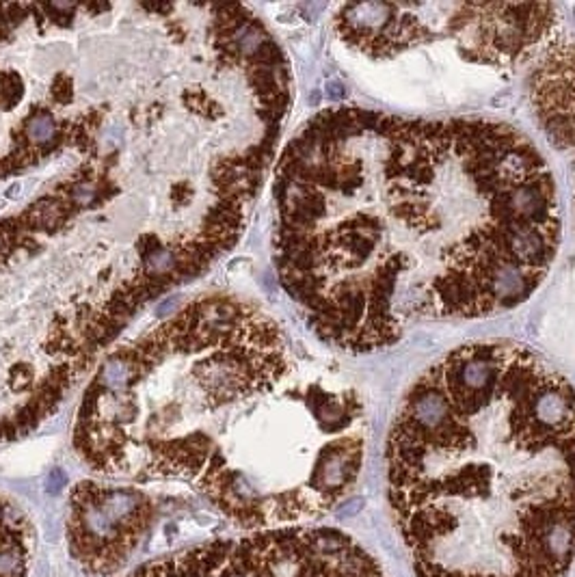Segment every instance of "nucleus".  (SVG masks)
I'll use <instances>...</instances> for the list:
<instances>
[{"label": "nucleus", "mask_w": 575, "mask_h": 577, "mask_svg": "<svg viewBox=\"0 0 575 577\" xmlns=\"http://www.w3.org/2000/svg\"><path fill=\"white\" fill-rule=\"evenodd\" d=\"M275 199L283 290L322 342L355 355L418 322L519 307L562 240L550 162L486 117L320 110L288 143Z\"/></svg>", "instance_id": "nucleus-1"}, {"label": "nucleus", "mask_w": 575, "mask_h": 577, "mask_svg": "<svg viewBox=\"0 0 575 577\" xmlns=\"http://www.w3.org/2000/svg\"><path fill=\"white\" fill-rule=\"evenodd\" d=\"M385 482L416 577H567L575 387L517 342L450 350L400 400Z\"/></svg>", "instance_id": "nucleus-2"}, {"label": "nucleus", "mask_w": 575, "mask_h": 577, "mask_svg": "<svg viewBox=\"0 0 575 577\" xmlns=\"http://www.w3.org/2000/svg\"><path fill=\"white\" fill-rule=\"evenodd\" d=\"M334 24L344 44L368 59H394L448 39L467 61L506 67L554 37L560 11L545 3H355L342 5Z\"/></svg>", "instance_id": "nucleus-3"}, {"label": "nucleus", "mask_w": 575, "mask_h": 577, "mask_svg": "<svg viewBox=\"0 0 575 577\" xmlns=\"http://www.w3.org/2000/svg\"><path fill=\"white\" fill-rule=\"evenodd\" d=\"M128 577H387L346 532L295 525L212 541L147 562Z\"/></svg>", "instance_id": "nucleus-4"}, {"label": "nucleus", "mask_w": 575, "mask_h": 577, "mask_svg": "<svg viewBox=\"0 0 575 577\" xmlns=\"http://www.w3.org/2000/svg\"><path fill=\"white\" fill-rule=\"evenodd\" d=\"M154 523V504L139 491L80 482L69 496L67 547L82 571L108 577L126 564Z\"/></svg>", "instance_id": "nucleus-5"}, {"label": "nucleus", "mask_w": 575, "mask_h": 577, "mask_svg": "<svg viewBox=\"0 0 575 577\" xmlns=\"http://www.w3.org/2000/svg\"><path fill=\"white\" fill-rule=\"evenodd\" d=\"M528 98L541 132L569 162L575 205V39H552L541 50L528 74Z\"/></svg>", "instance_id": "nucleus-6"}, {"label": "nucleus", "mask_w": 575, "mask_h": 577, "mask_svg": "<svg viewBox=\"0 0 575 577\" xmlns=\"http://www.w3.org/2000/svg\"><path fill=\"white\" fill-rule=\"evenodd\" d=\"M33 530L26 515L0 498V577H28Z\"/></svg>", "instance_id": "nucleus-7"}, {"label": "nucleus", "mask_w": 575, "mask_h": 577, "mask_svg": "<svg viewBox=\"0 0 575 577\" xmlns=\"http://www.w3.org/2000/svg\"><path fill=\"white\" fill-rule=\"evenodd\" d=\"M69 208L72 205H69L67 197H59V195L41 197L39 201L28 205L20 219H22L26 232H55L67 219Z\"/></svg>", "instance_id": "nucleus-8"}, {"label": "nucleus", "mask_w": 575, "mask_h": 577, "mask_svg": "<svg viewBox=\"0 0 575 577\" xmlns=\"http://www.w3.org/2000/svg\"><path fill=\"white\" fill-rule=\"evenodd\" d=\"M24 135L30 141V145L44 147L57 139V121L50 113L39 108L24 121Z\"/></svg>", "instance_id": "nucleus-9"}, {"label": "nucleus", "mask_w": 575, "mask_h": 577, "mask_svg": "<svg viewBox=\"0 0 575 577\" xmlns=\"http://www.w3.org/2000/svg\"><path fill=\"white\" fill-rule=\"evenodd\" d=\"M98 383L104 389H108V392H123V389H128L130 383H135V375H132L130 363H126V361L119 359V357H110L104 363L102 372L98 375Z\"/></svg>", "instance_id": "nucleus-10"}, {"label": "nucleus", "mask_w": 575, "mask_h": 577, "mask_svg": "<svg viewBox=\"0 0 575 577\" xmlns=\"http://www.w3.org/2000/svg\"><path fill=\"white\" fill-rule=\"evenodd\" d=\"M24 96L22 78L16 72H0V106L11 110Z\"/></svg>", "instance_id": "nucleus-11"}, {"label": "nucleus", "mask_w": 575, "mask_h": 577, "mask_svg": "<svg viewBox=\"0 0 575 577\" xmlns=\"http://www.w3.org/2000/svg\"><path fill=\"white\" fill-rule=\"evenodd\" d=\"M143 262H145V275H173L178 266V256L176 251L160 246L158 251L147 256Z\"/></svg>", "instance_id": "nucleus-12"}, {"label": "nucleus", "mask_w": 575, "mask_h": 577, "mask_svg": "<svg viewBox=\"0 0 575 577\" xmlns=\"http://www.w3.org/2000/svg\"><path fill=\"white\" fill-rule=\"evenodd\" d=\"M98 195H100V190H98L91 182L80 180V182H76V184L69 186V190H67V201H69V205H72L74 210H76V208H87V205L96 203Z\"/></svg>", "instance_id": "nucleus-13"}, {"label": "nucleus", "mask_w": 575, "mask_h": 577, "mask_svg": "<svg viewBox=\"0 0 575 577\" xmlns=\"http://www.w3.org/2000/svg\"><path fill=\"white\" fill-rule=\"evenodd\" d=\"M41 11L46 13L48 20H52L57 26H67L72 22V11L76 9V5H59V3H50V5H39Z\"/></svg>", "instance_id": "nucleus-14"}, {"label": "nucleus", "mask_w": 575, "mask_h": 577, "mask_svg": "<svg viewBox=\"0 0 575 577\" xmlns=\"http://www.w3.org/2000/svg\"><path fill=\"white\" fill-rule=\"evenodd\" d=\"M33 385V367L28 363H16L11 367V389L13 392H26Z\"/></svg>", "instance_id": "nucleus-15"}, {"label": "nucleus", "mask_w": 575, "mask_h": 577, "mask_svg": "<svg viewBox=\"0 0 575 577\" xmlns=\"http://www.w3.org/2000/svg\"><path fill=\"white\" fill-rule=\"evenodd\" d=\"M50 96L57 104H67L72 102L74 98V87H72V78L65 76V74H59L52 82V89H50Z\"/></svg>", "instance_id": "nucleus-16"}, {"label": "nucleus", "mask_w": 575, "mask_h": 577, "mask_svg": "<svg viewBox=\"0 0 575 577\" xmlns=\"http://www.w3.org/2000/svg\"><path fill=\"white\" fill-rule=\"evenodd\" d=\"M184 102H186V106H188L190 110L201 113V115L208 113V108H210V104H212V100H208V96H205L201 89L184 91Z\"/></svg>", "instance_id": "nucleus-17"}, {"label": "nucleus", "mask_w": 575, "mask_h": 577, "mask_svg": "<svg viewBox=\"0 0 575 577\" xmlns=\"http://www.w3.org/2000/svg\"><path fill=\"white\" fill-rule=\"evenodd\" d=\"M28 16V7L26 5H20V3H11V5H5V18H7V24L13 28V26H20L24 22V18Z\"/></svg>", "instance_id": "nucleus-18"}, {"label": "nucleus", "mask_w": 575, "mask_h": 577, "mask_svg": "<svg viewBox=\"0 0 575 577\" xmlns=\"http://www.w3.org/2000/svg\"><path fill=\"white\" fill-rule=\"evenodd\" d=\"M160 242H158V238L156 236H152V234H145V236H141L139 238V242H137V249H139V253H141V258L145 260L147 256H152L154 251H158L160 249Z\"/></svg>", "instance_id": "nucleus-19"}, {"label": "nucleus", "mask_w": 575, "mask_h": 577, "mask_svg": "<svg viewBox=\"0 0 575 577\" xmlns=\"http://www.w3.org/2000/svg\"><path fill=\"white\" fill-rule=\"evenodd\" d=\"M188 199H190V188H188L186 182H180V184H176V186L171 188V201H173L176 205H184Z\"/></svg>", "instance_id": "nucleus-20"}, {"label": "nucleus", "mask_w": 575, "mask_h": 577, "mask_svg": "<svg viewBox=\"0 0 575 577\" xmlns=\"http://www.w3.org/2000/svg\"><path fill=\"white\" fill-rule=\"evenodd\" d=\"M63 484H65L63 472H61V469L50 472V476H48V491H50V493H59V491L63 489Z\"/></svg>", "instance_id": "nucleus-21"}, {"label": "nucleus", "mask_w": 575, "mask_h": 577, "mask_svg": "<svg viewBox=\"0 0 575 577\" xmlns=\"http://www.w3.org/2000/svg\"><path fill=\"white\" fill-rule=\"evenodd\" d=\"M176 307H178V299H167V301H164V303L158 307V312H156V314H158L160 318H164L167 314H171Z\"/></svg>", "instance_id": "nucleus-22"}, {"label": "nucleus", "mask_w": 575, "mask_h": 577, "mask_svg": "<svg viewBox=\"0 0 575 577\" xmlns=\"http://www.w3.org/2000/svg\"><path fill=\"white\" fill-rule=\"evenodd\" d=\"M143 7H145L147 11H156V13H167V11L173 9L171 5H158V3H154V5H147V3H145Z\"/></svg>", "instance_id": "nucleus-23"}, {"label": "nucleus", "mask_w": 575, "mask_h": 577, "mask_svg": "<svg viewBox=\"0 0 575 577\" xmlns=\"http://www.w3.org/2000/svg\"><path fill=\"white\" fill-rule=\"evenodd\" d=\"M87 9H89V11H106L108 5H87Z\"/></svg>", "instance_id": "nucleus-24"}, {"label": "nucleus", "mask_w": 575, "mask_h": 577, "mask_svg": "<svg viewBox=\"0 0 575 577\" xmlns=\"http://www.w3.org/2000/svg\"><path fill=\"white\" fill-rule=\"evenodd\" d=\"M18 193H20V186L16 184V186H11V188H9V193H7V197H16Z\"/></svg>", "instance_id": "nucleus-25"}]
</instances>
